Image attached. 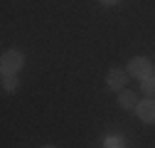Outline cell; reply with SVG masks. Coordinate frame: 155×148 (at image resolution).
I'll return each instance as SVG.
<instances>
[{"label": "cell", "mask_w": 155, "mask_h": 148, "mask_svg": "<svg viewBox=\"0 0 155 148\" xmlns=\"http://www.w3.org/2000/svg\"><path fill=\"white\" fill-rule=\"evenodd\" d=\"M25 59H22V52H17V49H8L3 57H0V72L3 74H17L22 69Z\"/></svg>", "instance_id": "6da1fadb"}, {"label": "cell", "mask_w": 155, "mask_h": 148, "mask_svg": "<svg viewBox=\"0 0 155 148\" xmlns=\"http://www.w3.org/2000/svg\"><path fill=\"white\" fill-rule=\"evenodd\" d=\"M126 72H128V77H135V79H140V82H143L145 77H150L153 64H150V59H145V57H133V59L128 62Z\"/></svg>", "instance_id": "7a4b0ae2"}, {"label": "cell", "mask_w": 155, "mask_h": 148, "mask_svg": "<svg viewBox=\"0 0 155 148\" xmlns=\"http://www.w3.org/2000/svg\"><path fill=\"white\" fill-rule=\"evenodd\" d=\"M135 114H138V119L143 123H155V99L148 96L143 101H138V106H135Z\"/></svg>", "instance_id": "3957f363"}, {"label": "cell", "mask_w": 155, "mask_h": 148, "mask_svg": "<svg viewBox=\"0 0 155 148\" xmlns=\"http://www.w3.org/2000/svg\"><path fill=\"white\" fill-rule=\"evenodd\" d=\"M126 82H128V72H123V69H111L108 77H106V84L113 91H123L126 89Z\"/></svg>", "instance_id": "277c9868"}, {"label": "cell", "mask_w": 155, "mask_h": 148, "mask_svg": "<svg viewBox=\"0 0 155 148\" xmlns=\"http://www.w3.org/2000/svg\"><path fill=\"white\" fill-rule=\"evenodd\" d=\"M118 106H121V109H135V106H138V94L123 89L121 94H118Z\"/></svg>", "instance_id": "5b68a950"}, {"label": "cell", "mask_w": 155, "mask_h": 148, "mask_svg": "<svg viewBox=\"0 0 155 148\" xmlns=\"http://www.w3.org/2000/svg\"><path fill=\"white\" fill-rule=\"evenodd\" d=\"M3 91H15L17 86H20V82H17V74H3Z\"/></svg>", "instance_id": "8992f818"}, {"label": "cell", "mask_w": 155, "mask_h": 148, "mask_svg": "<svg viewBox=\"0 0 155 148\" xmlns=\"http://www.w3.org/2000/svg\"><path fill=\"white\" fill-rule=\"evenodd\" d=\"M143 91H145V94H155V72H150V77H145L143 79Z\"/></svg>", "instance_id": "52a82bcc"}, {"label": "cell", "mask_w": 155, "mask_h": 148, "mask_svg": "<svg viewBox=\"0 0 155 148\" xmlns=\"http://www.w3.org/2000/svg\"><path fill=\"white\" fill-rule=\"evenodd\" d=\"M99 3H101V5H106V8H111V5H118L121 0H99Z\"/></svg>", "instance_id": "ba28073f"}, {"label": "cell", "mask_w": 155, "mask_h": 148, "mask_svg": "<svg viewBox=\"0 0 155 148\" xmlns=\"http://www.w3.org/2000/svg\"><path fill=\"white\" fill-rule=\"evenodd\" d=\"M42 148H54V146H42Z\"/></svg>", "instance_id": "9c48e42d"}]
</instances>
